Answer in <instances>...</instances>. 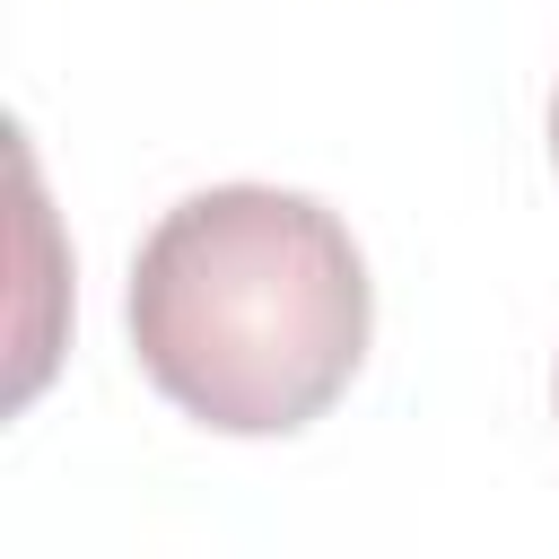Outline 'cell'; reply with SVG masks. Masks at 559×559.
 I'll return each mask as SVG.
<instances>
[{"label":"cell","instance_id":"obj_1","mask_svg":"<svg viewBox=\"0 0 559 559\" xmlns=\"http://www.w3.org/2000/svg\"><path fill=\"white\" fill-rule=\"evenodd\" d=\"M140 376L218 437H288L323 419L376 332L367 253L314 192L210 183L131 253Z\"/></svg>","mask_w":559,"mask_h":559},{"label":"cell","instance_id":"obj_2","mask_svg":"<svg viewBox=\"0 0 559 559\" xmlns=\"http://www.w3.org/2000/svg\"><path fill=\"white\" fill-rule=\"evenodd\" d=\"M550 157H559V96H550Z\"/></svg>","mask_w":559,"mask_h":559}]
</instances>
